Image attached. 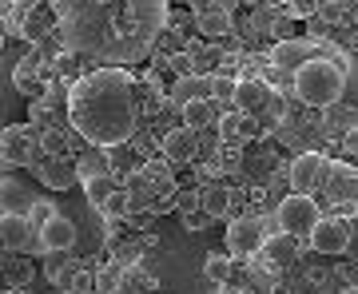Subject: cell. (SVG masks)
I'll return each mask as SVG.
<instances>
[{"label": "cell", "mask_w": 358, "mask_h": 294, "mask_svg": "<svg viewBox=\"0 0 358 294\" xmlns=\"http://www.w3.org/2000/svg\"><path fill=\"white\" fill-rule=\"evenodd\" d=\"M68 112H72V128L88 143H100V147L124 143L136 131L131 80L124 72H115V68H100V72L76 80Z\"/></svg>", "instance_id": "1"}, {"label": "cell", "mask_w": 358, "mask_h": 294, "mask_svg": "<svg viewBox=\"0 0 358 294\" xmlns=\"http://www.w3.org/2000/svg\"><path fill=\"white\" fill-rule=\"evenodd\" d=\"M60 13L68 20V36L84 52L103 60H131L155 40L159 28L115 13V0H64Z\"/></svg>", "instance_id": "2"}, {"label": "cell", "mask_w": 358, "mask_h": 294, "mask_svg": "<svg viewBox=\"0 0 358 294\" xmlns=\"http://www.w3.org/2000/svg\"><path fill=\"white\" fill-rule=\"evenodd\" d=\"M291 84H294V96L307 103V108H331V103H338L346 80H343V68L334 64V60L310 56L303 68L291 72Z\"/></svg>", "instance_id": "3"}, {"label": "cell", "mask_w": 358, "mask_h": 294, "mask_svg": "<svg viewBox=\"0 0 358 294\" xmlns=\"http://www.w3.org/2000/svg\"><path fill=\"white\" fill-rule=\"evenodd\" d=\"M319 203H315V195H287L279 203V211H275V219H279V230L282 235H291V239H307L310 227L319 223Z\"/></svg>", "instance_id": "4"}, {"label": "cell", "mask_w": 358, "mask_h": 294, "mask_svg": "<svg viewBox=\"0 0 358 294\" xmlns=\"http://www.w3.org/2000/svg\"><path fill=\"white\" fill-rule=\"evenodd\" d=\"M310 251L315 255H346L350 251V239H355V227H350V219H338V215H319V223L310 227Z\"/></svg>", "instance_id": "5"}, {"label": "cell", "mask_w": 358, "mask_h": 294, "mask_svg": "<svg viewBox=\"0 0 358 294\" xmlns=\"http://www.w3.org/2000/svg\"><path fill=\"white\" fill-rule=\"evenodd\" d=\"M267 243V227L255 215H239L227 223V255L231 258H255Z\"/></svg>", "instance_id": "6"}, {"label": "cell", "mask_w": 358, "mask_h": 294, "mask_svg": "<svg viewBox=\"0 0 358 294\" xmlns=\"http://www.w3.org/2000/svg\"><path fill=\"white\" fill-rule=\"evenodd\" d=\"M322 175H327V155H319V152L294 155L291 171H287V179H291L294 195H310L315 187H322Z\"/></svg>", "instance_id": "7"}, {"label": "cell", "mask_w": 358, "mask_h": 294, "mask_svg": "<svg viewBox=\"0 0 358 294\" xmlns=\"http://www.w3.org/2000/svg\"><path fill=\"white\" fill-rule=\"evenodd\" d=\"M271 96H275V88H271L263 76H247V80H235V100H231V108L235 112H243L247 119L259 112H267Z\"/></svg>", "instance_id": "8"}, {"label": "cell", "mask_w": 358, "mask_h": 294, "mask_svg": "<svg viewBox=\"0 0 358 294\" xmlns=\"http://www.w3.org/2000/svg\"><path fill=\"white\" fill-rule=\"evenodd\" d=\"M36 239H40V247H44V255H48V251H72V247H76V223L56 211V215L36 230Z\"/></svg>", "instance_id": "9"}, {"label": "cell", "mask_w": 358, "mask_h": 294, "mask_svg": "<svg viewBox=\"0 0 358 294\" xmlns=\"http://www.w3.org/2000/svg\"><path fill=\"white\" fill-rule=\"evenodd\" d=\"M32 147H36V140L28 135L24 128H4L0 131V159L4 163H13V167H24L28 159H32Z\"/></svg>", "instance_id": "10"}, {"label": "cell", "mask_w": 358, "mask_h": 294, "mask_svg": "<svg viewBox=\"0 0 358 294\" xmlns=\"http://www.w3.org/2000/svg\"><path fill=\"white\" fill-rule=\"evenodd\" d=\"M36 203L32 187H24L20 179H0V215H28Z\"/></svg>", "instance_id": "11"}, {"label": "cell", "mask_w": 358, "mask_h": 294, "mask_svg": "<svg viewBox=\"0 0 358 294\" xmlns=\"http://www.w3.org/2000/svg\"><path fill=\"white\" fill-rule=\"evenodd\" d=\"M164 152H167V159H176V163H187V159H195L199 155V131H192V128H171L164 135Z\"/></svg>", "instance_id": "12"}, {"label": "cell", "mask_w": 358, "mask_h": 294, "mask_svg": "<svg viewBox=\"0 0 358 294\" xmlns=\"http://www.w3.org/2000/svg\"><path fill=\"white\" fill-rule=\"evenodd\" d=\"M315 56L310 52L307 40H279L275 48H271V64L279 68V72H294V68H303Z\"/></svg>", "instance_id": "13"}, {"label": "cell", "mask_w": 358, "mask_h": 294, "mask_svg": "<svg viewBox=\"0 0 358 294\" xmlns=\"http://www.w3.org/2000/svg\"><path fill=\"white\" fill-rule=\"evenodd\" d=\"M32 243V227L24 215H0V247L4 251H24Z\"/></svg>", "instance_id": "14"}, {"label": "cell", "mask_w": 358, "mask_h": 294, "mask_svg": "<svg viewBox=\"0 0 358 294\" xmlns=\"http://www.w3.org/2000/svg\"><path fill=\"white\" fill-rule=\"evenodd\" d=\"M322 179H327V195H331V199H338V203H343V199L355 203V199H358V175H355V171L327 163V175H322Z\"/></svg>", "instance_id": "15"}, {"label": "cell", "mask_w": 358, "mask_h": 294, "mask_svg": "<svg viewBox=\"0 0 358 294\" xmlns=\"http://www.w3.org/2000/svg\"><path fill=\"white\" fill-rule=\"evenodd\" d=\"M231 203H235V195H231V187H223V183H207L203 191H199V211H203L207 219H223L231 211Z\"/></svg>", "instance_id": "16"}, {"label": "cell", "mask_w": 358, "mask_h": 294, "mask_svg": "<svg viewBox=\"0 0 358 294\" xmlns=\"http://www.w3.org/2000/svg\"><path fill=\"white\" fill-rule=\"evenodd\" d=\"M207 91H211L207 76H192V72H187V76H179L176 84H171V103L183 108V103H195V100H211Z\"/></svg>", "instance_id": "17"}, {"label": "cell", "mask_w": 358, "mask_h": 294, "mask_svg": "<svg viewBox=\"0 0 358 294\" xmlns=\"http://www.w3.org/2000/svg\"><path fill=\"white\" fill-rule=\"evenodd\" d=\"M259 255H267L271 267H291L294 258H299V239H291V235H271L267 243H263V251Z\"/></svg>", "instance_id": "18"}, {"label": "cell", "mask_w": 358, "mask_h": 294, "mask_svg": "<svg viewBox=\"0 0 358 294\" xmlns=\"http://www.w3.org/2000/svg\"><path fill=\"white\" fill-rule=\"evenodd\" d=\"M76 175H80V171H76L72 159H48V163H40V179H44V187H56V191L72 187Z\"/></svg>", "instance_id": "19"}, {"label": "cell", "mask_w": 358, "mask_h": 294, "mask_svg": "<svg viewBox=\"0 0 358 294\" xmlns=\"http://www.w3.org/2000/svg\"><path fill=\"white\" fill-rule=\"evenodd\" d=\"M195 28H199V36H203V40H223L235 24H231V13H223V8H215V4H211L207 13L195 16Z\"/></svg>", "instance_id": "20"}, {"label": "cell", "mask_w": 358, "mask_h": 294, "mask_svg": "<svg viewBox=\"0 0 358 294\" xmlns=\"http://www.w3.org/2000/svg\"><path fill=\"white\" fill-rule=\"evenodd\" d=\"M179 112H183V128H192V131H199V128H207V124H215V119H219V112H215V103H211V100L183 103Z\"/></svg>", "instance_id": "21"}, {"label": "cell", "mask_w": 358, "mask_h": 294, "mask_svg": "<svg viewBox=\"0 0 358 294\" xmlns=\"http://www.w3.org/2000/svg\"><path fill=\"white\" fill-rule=\"evenodd\" d=\"M215 131L219 135H223V140H247V135H251V119H247L243 112H235V108H231V112H223L215 119Z\"/></svg>", "instance_id": "22"}, {"label": "cell", "mask_w": 358, "mask_h": 294, "mask_svg": "<svg viewBox=\"0 0 358 294\" xmlns=\"http://www.w3.org/2000/svg\"><path fill=\"white\" fill-rule=\"evenodd\" d=\"M115 191H120V187H115V179L108 175V171H100V175H84V195H88L92 207H103Z\"/></svg>", "instance_id": "23"}, {"label": "cell", "mask_w": 358, "mask_h": 294, "mask_svg": "<svg viewBox=\"0 0 358 294\" xmlns=\"http://www.w3.org/2000/svg\"><path fill=\"white\" fill-rule=\"evenodd\" d=\"M231 270H235V258H231L227 251H219V255L211 251V255H207V263H203V279L219 286V282L231 279Z\"/></svg>", "instance_id": "24"}, {"label": "cell", "mask_w": 358, "mask_h": 294, "mask_svg": "<svg viewBox=\"0 0 358 294\" xmlns=\"http://www.w3.org/2000/svg\"><path fill=\"white\" fill-rule=\"evenodd\" d=\"M44 274H48L52 282L60 279V282L68 286V279L76 274V267H72V258H68V251H48V255H44Z\"/></svg>", "instance_id": "25"}, {"label": "cell", "mask_w": 358, "mask_h": 294, "mask_svg": "<svg viewBox=\"0 0 358 294\" xmlns=\"http://www.w3.org/2000/svg\"><path fill=\"white\" fill-rule=\"evenodd\" d=\"M124 195H128V211L148 207V199H152V183H148V175H143V171H136V175L128 179V187H124Z\"/></svg>", "instance_id": "26"}, {"label": "cell", "mask_w": 358, "mask_h": 294, "mask_svg": "<svg viewBox=\"0 0 358 294\" xmlns=\"http://www.w3.org/2000/svg\"><path fill=\"white\" fill-rule=\"evenodd\" d=\"M207 84H211L207 96H215V103H227V108H231V100H235V76L215 72V76H207Z\"/></svg>", "instance_id": "27"}, {"label": "cell", "mask_w": 358, "mask_h": 294, "mask_svg": "<svg viewBox=\"0 0 358 294\" xmlns=\"http://www.w3.org/2000/svg\"><path fill=\"white\" fill-rule=\"evenodd\" d=\"M40 147H44L48 159H68V140L60 131H44V135H40Z\"/></svg>", "instance_id": "28"}, {"label": "cell", "mask_w": 358, "mask_h": 294, "mask_svg": "<svg viewBox=\"0 0 358 294\" xmlns=\"http://www.w3.org/2000/svg\"><path fill=\"white\" fill-rule=\"evenodd\" d=\"M52 215H56V203H48V199H36V203H32V211H28L24 219H28V227H32V230H40Z\"/></svg>", "instance_id": "29"}, {"label": "cell", "mask_w": 358, "mask_h": 294, "mask_svg": "<svg viewBox=\"0 0 358 294\" xmlns=\"http://www.w3.org/2000/svg\"><path fill=\"white\" fill-rule=\"evenodd\" d=\"M100 211H103L108 219H124V215H128V195H124V191H115L112 199H108V203L100 207Z\"/></svg>", "instance_id": "30"}, {"label": "cell", "mask_w": 358, "mask_h": 294, "mask_svg": "<svg viewBox=\"0 0 358 294\" xmlns=\"http://www.w3.org/2000/svg\"><path fill=\"white\" fill-rule=\"evenodd\" d=\"M179 223H183V230H192V235H199V230H207V223H211V219H207L203 211L195 207V211H183V219H179Z\"/></svg>", "instance_id": "31"}, {"label": "cell", "mask_w": 358, "mask_h": 294, "mask_svg": "<svg viewBox=\"0 0 358 294\" xmlns=\"http://www.w3.org/2000/svg\"><path fill=\"white\" fill-rule=\"evenodd\" d=\"M319 16L322 20H343L346 4H338V0H319Z\"/></svg>", "instance_id": "32"}, {"label": "cell", "mask_w": 358, "mask_h": 294, "mask_svg": "<svg viewBox=\"0 0 358 294\" xmlns=\"http://www.w3.org/2000/svg\"><path fill=\"white\" fill-rule=\"evenodd\" d=\"M287 8H291L294 16H315L319 13V0H287Z\"/></svg>", "instance_id": "33"}, {"label": "cell", "mask_w": 358, "mask_h": 294, "mask_svg": "<svg viewBox=\"0 0 358 294\" xmlns=\"http://www.w3.org/2000/svg\"><path fill=\"white\" fill-rule=\"evenodd\" d=\"M267 112L275 115V119H282V115H287V100H282V96H271V103H267Z\"/></svg>", "instance_id": "34"}, {"label": "cell", "mask_w": 358, "mask_h": 294, "mask_svg": "<svg viewBox=\"0 0 358 294\" xmlns=\"http://www.w3.org/2000/svg\"><path fill=\"white\" fill-rule=\"evenodd\" d=\"M60 72H64V76H76V72H80V64H76V56H72V52L60 56Z\"/></svg>", "instance_id": "35"}, {"label": "cell", "mask_w": 358, "mask_h": 294, "mask_svg": "<svg viewBox=\"0 0 358 294\" xmlns=\"http://www.w3.org/2000/svg\"><path fill=\"white\" fill-rule=\"evenodd\" d=\"M346 152H350V155L358 159V128H350V131H346Z\"/></svg>", "instance_id": "36"}, {"label": "cell", "mask_w": 358, "mask_h": 294, "mask_svg": "<svg viewBox=\"0 0 358 294\" xmlns=\"http://www.w3.org/2000/svg\"><path fill=\"white\" fill-rule=\"evenodd\" d=\"M251 279H255V286H259V291H271V274H267V270H255Z\"/></svg>", "instance_id": "37"}, {"label": "cell", "mask_w": 358, "mask_h": 294, "mask_svg": "<svg viewBox=\"0 0 358 294\" xmlns=\"http://www.w3.org/2000/svg\"><path fill=\"white\" fill-rule=\"evenodd\" d=\"M211 4H215V8H223V13H235V8H239L243 0H211Z\"/></svg>", "instance_id": "38"}, {"label": "cell", "mask_w": 358, "mask_h": 294, "mask_svg": "<svg viewBox=\"0 0 358 294\" xmlns=\"http://www.w3.org/2000/svg\"><path fill=\"white\" fill-rule=\"evenodd\" d=\"M187 4H192V8H195V16H199V13H207V8H211V0H187Z\"/></svg>", "instance_id": "39"}, {"label": "cell", "mask_w": 358, "mask_h": 294, "mask_svg": "<svg viewBox=\"0 0 358 294\" xmlns=\"http://www.w3.org/2000/svg\"><path fill=\"white\" fill-rule=\"evenodd\" d=\"M299 294H319V286H299Z\"/></svg>", "instance_id": "40"}, {"label": "cell", "mask_w": 358, "mask_h": 294, "mask_svg": "<svg viewBox=\"0 0 358 294\" xmlns=\"http://www.w3.org/2000/svg\"><path fill=\"white\" fill-rule=\"evenodd\" d=\"M343 294H358V282H350V286H343Z\"/></svg>", "instance_id": "41"}, {"label": "cell", "mask_w": 358, "mask_h": 294, "mask_svg": "<svg viewBox=\"0 0 358 294\" xmlns=\"http://www.w3.org/2000/svg\"><path fill=\"white\" fill-rule=\"evenodd\" d=\"M355 219H358V199H355Z\"/></svg>", "instance_id": "42"}, {"label": "cell", "mask_w": 358, "mask_h": 294, "mask_svg": "<svg viewBox=\"0 0 358 294\" xmlns=\"http://www.w3.org/2000/svg\"><path fill=\"white\" fill-rule=\"evenodd\" d=\"M355 24H358V8H355Z\"/></svg>", "instance_id": "43"}]
</instances>
